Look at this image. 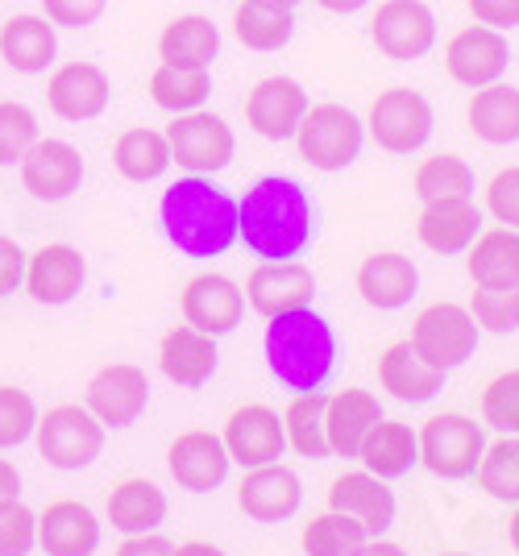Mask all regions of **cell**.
I'll list each match as a JSON object with an SVG mask.
<instances>
[{"label": "cell", "instance_id": "cell-1", "mask_svg": "<svg viewBox=\"0 0 519 556\" xmlns=\"http://www.w3.org/2000/svg\"><path fill=\"white\" fill-rule=\"evenodd\" d=\"M237 241L262 262H291L312 241V200L300 179L266 175L237 204Z\"/></svg>", "mask_w": 519, "mask_h": 556}, {"label": "cell", "instance_id": "cell-2", "mask_svg": "<svg viewBox=\"0 0 519 556\" xmlns=\"http://www.w3.org/2000/svg\"><path fill=\"white\" fill-rule=\"evenodd\" d=\"M159 225L183 257L208 262L237 245V200L208 175H188L163 191Z\"/></svg>", "mask_w": 519, "mask_h": 556}, {"label": "cell", "instance_id": "cell-3", "mask_svg": "<svg viewBox=\"0 0 519 556\" xmlns=\"http://www.w3.org/2000/svg\"><path fill=\"white\" fill-rule=\"evenodd\" d=\"M262 349H266V370L279 378V387L295 394L320 391L337 366V332L312 307L275 316L266 325Z\"/></svg>", "mask_w": 519, "mask_h": 556}, {"label": "cell", "instance_id": "cell-4", "mask_svg": "<svg viewBox=\"0 0 519 556\" xmlns=\"http://www.w3.org/2000/svg\"><path fill=\"white\" fill-rule=\"evenodd\" d=\"M104 424L84 407V403H59L47 416H38L34 441L42 462L54 469H84L104 453Z\"/></svg>", "mask_w": 519, "mask_h": 556}, {"label": "cell", "instance_id": "cell-5", "mask_svg": "<svg viewBox=\"0 0 519 556\" xmlns=\"http://www.w3.org/2000/svg\"><path fill=\"white\" fill-rule=\"evenodd\" d=\"M366 125L345 104H307L304 121L295 129L300 159L316 170H345L362 154Z\"/></svg>", "mask_w": 519, "mask_h": 556}, {"label": "cell", "instance_id": "cell-6", "mask_svg": "<svg viewBox=\"0 0 519 556\" xmlns=\"http://www.w3.org/2000/svg\"><path fill=\"white\" fill-rule=\"evenodd\" d=\"M366 134L387 154H416L432 138V104L416 88H387L370 100Z\"/></svg>", "mask_w": 519, "mask_h": 556}, {"label": "cell", "instance_id": "cell-7", "mask_svg": "<svg viewBox=\"0 0 519 556\" xmlns=\"http://www.w3.org/2000/svg\"><path fill=\"white\" fill-rule=\"evenodd\" d=\"M166 146H170V163H179L188 175H216L233 163V129L225 116L195 109L179 113L166 125Z\"/></svg>", "mask_w": 519, "mask_h": 556}, {"label": "cell", "instance_id": "cell-8", "mask_svg": "<svg viewBox=\"0 0 519 556\" xmlns=\"http://www.w3.org/2000/svg\"><path fill=\"white\" fill-rule=\"evenodd\" d=\"M416 444H420V465L436 478H470L478 469V457H482V428L478 419L457 416V412H445V416L425 419V428L416 432Z\"/></svg>", "mask_w": 519, "mask_h": 556}, {"label": "cell", "instance_id": "cell-9", "mask_svg": "<svg viewBox=\"0 0 519 556\" xmlns=\"http://www.w3.org/2000/svg\"><path fill=\"white\" fill-rule=\"evenodd\" d=\"M407 341L428 366L448 374L457 370L461 362H470V353L478 349V325H473L470 312L457 307V303H432L416 316Z\"/></svg>", "mask_w": 519, "mask_h": 556}, {"label": "cell", "instance_id": "cell-10", "mask_svg": "<svg viewBox=\"0 0 519 556\" xmlns=\"http://www.w3.org/2000/svg\"><path fill=\"white\" fill-rule=\"evenodd\" d=\"M370 42L395 63H416L436 47V13L425 0H378Z\"/></svg>", "mask_w": 519, "mask_h": 556}, {"label": "cell", "instance_id": "cell-11", "mask_svg": "<svg viewBox=\"0 0 519 556\" xmlns=\"http://www.w3.org/2000/svg\"><path fill=\"white\" fill-rule=\"evenodd\" d=\"M511 67V47L491 25H466L445 42V71L457 88H486L498 84Z\"/></svg>", "mask_w": 519, "mask_h": 556}, {"label": "cell", "instance_id": "cell-12", "mask_svg": "<svg viewBox=\"0 0 519 556\" xmlns=\"http://www.w3.org/2000/svg\"><path fill=\"white\" fill-rule=\"evenodd\" d=\"M145 403H150V378H145V370L129 366V362L100 366L88 378V391H84V407L104 428H129V424H138Z\"/></svg>", "mask_w": 519, "mask_h": 556}, {"label": "cell", "instance_id": "cell-13", "mask_svg": "<svg viewBox=\"0 0 519 556\" xmlns=\"http://www.w3.org/2000/svg\"><path fill=\"white\" fill-rule=\"evenodd\" d=\"M241 291H245V303L258 312L262 320H275V316H287V312L312 307L316 275L295 257L291 262H258Z\"/></svg>", "mask_w": 519, "mask_h": 556}, {"label": "cell", "instance_id": "cell-14", "mask_svg": "<svg viewBox=\"0 0 519 556\" xmlns=\"http://www.w3.org/2000/svg\"><path fill=\"white\" fill-rule=\"evenodd\" d=\"M17 166H22V187L42 204H63L84 184V159L63 138H38Z\"/></svg>", "mask_w": 519, "mask_h": 556}, {"label": "cell", "instance_id": "cell-15", "mask_svg": "<svg viewBox=\"0 0 519 556\" xmlns=\"http://www.w3.org/2000/svg\"><path fill=\"white\" fill-rule=\"evenodd\" d=\"M113 100V79L109 71L88 63V59H72L47 79V109L59 121H96Z\"/></svg>", "mask_w": 519, "mask_h": 556}, {"label": "cell", "instance_id": "cell-16", "mask_svg": "<svg viewBox=\"0 0 519 556\" xmlns=\"http://www.w3.org/2000/svg\"><path fill=\"white\" fill-rule=\"evenodd\" d=\"M220 441H225L229 462H237L241 469H258V465H270L283 457L287 432L279 412H270L266 403H245V407H237L233 416L225 419Z\"/></svg>", "mask_w": 519, "mask_h": 556}, {"label": "cell", "instance_id": "cell-17", "mask_svg": "<svg viewBox=\"0 0 519 556\" xmlns=\"http://www.w3.org/2000/svg\"><path fill=\"white\" fill-rule=\"evenodd\" d=\"M307 113V92L291 75H266L245 92V125L266 141L295 138Z\"/></svg>", "mask_w": 519, "mask_h": 556}, {"label": "cell", "instance_id": "cell-18", "mask_svg": "<svg viewBox=\"0 0 519 556\" xmlns=\"http://www.w3.org/2000/svg\"><path fill=\"white\" fill-rule=\"evenodd\" d=\"M229 453H225V441L216 432H204V428H191V432H179L170 448H166V469L170 478L179 482L191 494H208L216 490L225 478H229Z\"/></svg>", "mask_w": 519, "mask_h": 556}, {"label": "cell", "instance_id": "cell-19", "mask_svg": "<svg viewBox=\"0 0 519 556\" xmlns=\"http://www.w3.org/2000/svg\"><path fill=\"white\" fill-rule=\"evenodd\" d=\"M183 325L200 328V332H208V337H225V332H233L241 325V316H245V291L237 287L233 278L225 275H195L183 287Z\"/></svg>", "mask_w": 519, "mask_h": 556}, {"label": "cell", "instance_id": "cell-20", "mask_svg": "<svg viewBox=\"0 0 519 556\" xmlns=\"http://www.w3.org/2000/svg\"><path fill=\"white\" fill-rule=\"evenodd\" d=\"M84 275H88V266H84V254L75 250V245H63V241H54V245H42V250H34V254H25V291H29V300L34 303H47V307H63V303H72L79 295V287H84Z\"/></svg>", "mask_w": 519, "mask_h": 556}, {"label": "cell", "instance_id": "cell-21", "mask_svg": "<svg viewBox=\"0 0 519 556\" xmlns=\"http://www.w3.org/2000/svg\"><path fill=\"white\" fill-rule=\"evenodd\" d=\"M300 503H304L300 478L279 462L245 469V478L237 486V507L245 510L254 523H283L300 510Z\"/></svg>", "mask_w": 519, "mask_h": 556}, {"label": "cell", "instance_id": "cell-22", "mask_svg": "<svg viewBox=\"0 0 519 556\" xmlns=\"http://www.w3.org/2000/svg\"><path fill=\"white\" fill-rule=\"evenodd\" d=\"M416 291H420V270L412 266V257L395 250L370 254L357 266V295L378 312H400L416 300Z\"/></svg>", "mask_w": 519, "mask_h": 556}, {"label": "cell", "instance_id": "cell-23", "mask_svg": "<svg viewBox=\"0 0 519 556\" xmlns=\"http://www.w3.org/2000/svg\"><path fill=\"white\" fill-rule=\"evenodd\" d=\"M329 507L357 519L366 535H382L395 523V494L387 490L382 478H375L370 469H357V473H341L329 490Z\"/></svg>", "mask_w": 519, "mask_h": 556}, {"label": "cell", "instance_id": "cell-24", "mask_svg": "<svg viewBox=\"0 0 519 556\" xmlns=\"http://www.w3.org/2000/svg\"><path fill=\"white\" fill-rule=\"evenodd\" d=\"M216 337L208 332H200V328L191 325H175L166 332L163 341H159V370L175 382V387H204L208 378L216 374Z\"/></svg>", "mask_w": 519, "mask_h": 556}, {"label": "cell", "instance_id": "cell-25", "mask_svg": "<svg viewBox=\"0 0 519 556\" xmlns=\"http://www.w3.org/2000/svg\"><path fill=\"white\" fill-rule=\"evenodd\" d=\"M38 544L47 556H92L100 544V523L88 503L59 498L38 515Z\"/></svg>", "mask_w": 519, "mask_h": 556}, {"label": "cell", "instance_id": "cell-26", "mask_svg": "<svg viewBox=\"0 0 519 556\" xmlns=\"http://www.w3.org/2000/svg\"><path fill=\"white\" fill-rule=\"evenodd\" d=\"M382 412H378V399L362 387H345L325 399V437H329V453L337 457H357L362 441L370 437Z\"/></svg>", "mask_w": 519, "mask_h": 556}, {"label": "cell", "instance_id": "cell-27", "mask_svg": "<svg viewBox=\"0 0 519 556\" xmlns=\"http://www.w3.org/2000/svg\"><path fill=\"white\" fill-rule=\"evenodd\" d=\"M378 382L382 391H391L400 403H428L445 387V374L428 366L425 357L412 349V341H395L382 349L378 357Z\"/></svg>", "mask_w": 519, "mask_h": 556}, {"label": "cell", "instance_id": "cell-28", "mask_svg": "<svg viewBox=\"0 0 519 556\" xmlns=\"http://www.w3.org/2000/svg\"><path fill=\"white\" fill-rule=\"evenodd\" d=\"M478 225H482V216H478L473 200H436V204L420 208L416 237L432 254H466L470 241L478 237Z\"/></svg>", "mask_w": 519, "mask_h": 556}, {"label": "cell", "instance_id": "cell-29", "mask_svg": "<svg viewBox=\"0 0 519 556\" xmlns=\"http://www.w3.org/2000/svg\"><path fill=\"white\" fill-rule=\"evenodd\" d=\"M54 25L42 13H17L0 25V59L17 75H42L54 63Z\"/></svg>", "mask_w": 519, "mask_h": 556}, {"label": "cell", "instance_id": "cell-30", "mask_svg": "<svg viewBox=\"0 0 519 556\" xmlns=\"http://www.w3.org/2000/svg\"><path fill=\"white\" fill-rule=\"evenodd\" d=\"M466 121L470 134L486 146H516L519 141V88L511 84H486L473 88L470 104H466Z\"/></svg>", "mask_w": 519, "mask_h": 556}, {"label": "cell", "instance_id": "cell-31", "mask_svg": "<svg viewBox=\"0 0 519 556\" xmlns=\"http://www.w3.org/2000/svg\"><path fill=\"white\" fill-rule=\"evenodd\" d=\"M220 54V29L204 13H183L163 25L159 34V59L170 67H200L208 71Z\"/></svg>", "mask_w": 519, "mask_h": 556}, {"label": "cell", "instance_id": "cell-32", "mask_svg": "<svg viewBox=\"0 0 519 556\" xmlns=\"http://www.w3.org/2000/svg\"><path fill=\"white\" fill-rule=\"evenodd\" d=\"M357 457H362V465L375 478L395 482V478H403L412 465L420 462V444H416V432L403 419H378L375 428H370V437L357 448Z\"/></svg>", "mask_w": 519, "mask_h": 556}, {"label": "cell", "instance_id": "cell-33", "mask_svg": "<svg viewBox=\"0 0 519 556\" xmlns=\"http://www.w3.org/2000/svg\"><path fill=\"white\" fill-rule=\"evenodd\" d=\"M473 287H519V229L478 232L466 250Z\"/></svg>", "mask_w": 519, "mask_h": 556}, {"label": "cell", "instance_id": "cell-34", "mask_svg": "<svg viewBox=\"0 0 519 556\" xmlns=\"http://www.w3.org/2000/svg\"><path fill=\"white\" fill-rule=\"evenodd\" d=\"M113 166H117L121 179H129V184H154V179H163L166 166H170L166 134L145 129V125H134V129L117 134V141H113Z\"/></svg>", "mask_w": 519, "mask_h": 556}, {"label": "cell", "instance_id": "cell-35", "mask_svg": "<svg viewBox=\"0 0 519 556\" xmlns=\"http://www.w3.org/2000/svg\"><path fill=\"white\" fill-rule=\"evenodd\" d=\"M163 515H166L163 490L154 486V482H145V478H129V482L113 486V494H109V523L125 535L154 532L163 523Z\"/></svg>", "mask_w": 519, "mask_h": 556}, {"label": "cell", "instance_id": "cell-36", "mask_svg": "<svg viewBox=\"0 0 519 556\" xmlns=\"http://www.w3.org/2000/svg\"><path fill=\"white\" fill-rule=\"evenodd\" d=\"M233 34L245 50H258V54H275L291 42L295 34V13L287 9H270L258 0H241L233 13Z\"/></svg>", "mask_w": 519, "mask_h": 556}, {"label": "cell", "instance_id": "cell-37", "mask_svg": "<svg viewBox=\"0 0 519 556\" xmlns=\"http://www.w3.org/2000/svg\"><path fill=\"white\" fill-rule=\"evenodd\" d=\"M208 96H213V79H208V71H200V67H170V63H159L154 75H150V100H154L159 109H166L170 116L204 109Z\"/></svg>", "mask_w": 519, "mask_h": 556}, {"label": "cell", "instance_id": "cell-38", "mask_svg": "<svg viewBox=\"0 0 519 556\" xmlns=\"http://www.w3.org/2000/svg\"><path fill=\"white\" fill-rule=\"evenodd\" d=\"M412 191L420 204H436V200H470L473 195V170L466 159L457 154H428L425 163L412 175Z\"/></svg>", "mask_w": 519, "mask_h": 556}, {"label": "cell", "instance_id": "cell-39", "mask_svg": "<svg viewBox=\"0 0 519 556\" xmlns=\"http://www.w3.org/2000/svg\"><path fill=\"white\" fill-rule=\"evenodd\" d=\"M325 399H329V394L304 391V394H295L283 412L287 444H291L300 457H312V462H325V457H329V437H325Z\"/></svg>", "mask_w": 519, "mask_h": 556}, {"label": "cell", "instance_id": "cell-40", "mask_svg": "<svg viewBox=\"0 0 519 556\" xmlns=\"http://www.w3.org/2000/svg\"><path fill=\"white\" fill-rule=\"evenodd\" d=\"M362 540H370L366 528L350 519V515H341V510H325V515H312L304 523V553L307 556H350L362 544Z\"/></svg>", "mask_w": 519, "mask_h": 556}, {"label": "cell", "instance_id": "cell-41", "mask_svg": "<svg viewBox=\"0 0 519 556\" xmlns=\"http://www.w3.org/2000/svg\"><path fill=\"white\" fill-rule=\"evenodd\" d=\"M478 486L498 503H519V437H503L478 457Z\"/></svg>", "mask_w": 519, "mask_h": 556}, {"label": "cell", "instance_id": "cell-42", "mask_svg": "<svg viewBox=\"0 0 519 556\" xmlns=\"http://www.w3.org/2000/svg\"><path fill=\"white\" fill-rule=\"evenodd\" d=\"M466 312L482 332H495V337L519 332V287H478Z\"/></svg>", "mask_w": 519, "mask_h": 556}, {"label": "cell", "instance_id": "cell-43", "mask_svg": "<svg viewBox=\"0 0 519 556\" xmlns=\"http://www.w3.org/2000/svg\"><path fill=\"white\" fill-rule=\"evenodd\" d=\"M34 141H38V116L22 100H0V166L22 163Z\"/></svg>", "mask_w": 519, "mask_h": 556}, {"label": "cell", "instance_id": "cell-44", "mask_svg": "<svg viewBox=\"0 0 519 556\" xmlns=\"http://www.w3.org/2000/svg\"><path fill=\"white\" fill-rule=\"evenodd\" d=\"M482 419L503 432V437H519V370L498 374L495 382H486L482 391Z\"/></svg>", "mask_w": 519, "mask_h": 556}, {"label": "cell", "instance_id": "cell-45", "mask_svg": "<svg viewBox=\"0 0 519 556\" xmlns=\"http://www.w3.org/2000/svg\"><path fill=\"white\" fill-rule=\"evenodd\" d=\"M38 407L22 387H0V448H17L34 437Z\"/></svg>", "mask_w": 519, "mask_h": 556}, {"label": "cell", "instance_id": "cell-46", "mask_svg": "<svg viewBox=\"0 0 519 556\" xmlns=\"http://www.w3.org/2000/svg\"><path fill=\"white\" fill-rule=\"evenodd\" d=\"M38 544V515L22 498L0 503V556H25Z\"/></svg>", "mask_w": 519, "mask_h": 556}, {"label": "cell", "instance_id": "cell-47", "mask_svg": "<svg viewBox=\"0 0 519 556\" xmlns=\"http://www.w3.org/2000/svg\"><path fill=\"white\" fill-rule=\"evenodd\" d=\"M486 212L503 229H519V166H503L486 184Z\"/></svg>", "mask_w": 519, "mask_h": 556}, {"label": "cell", "instance_id": "cell-48", "mask_svg": "<svg viewBox=\"0 0 519 556\" xmlns=\"http://www.w3.org/2000/svg\"><path fill=\"white\" fill-rule=\"evenodd\" d=\"M109 0H42V17L54 29H88L104 17Z\"/></svg>", "mask_w": 519, "mask_h": 556}, {"label": "cell", "instance_id": "cell-49", "mask_svg": "<svg viewBox=\"0 0 519 556\" xmlns=\"http://www.w3.org/2000/svg\"><path fill=\"white\" fill-rule=\"evenodd\" d=\"M466 4L478 25H491L498 34L519 29V0H466Z\"/></svg>", "mask_w": 519, "mask_h": 556}, {"label": "cell", "instance_id": "cell-50", "mask_svg": "<svg viewBox=\"0 0 519 556\" xmlns=\"http://www.w3.org/2000/svg\"><path fill=\"white\" fill-rule=\"evenodd\" d=\"M25 275V254L13 237H0V295L17 291Z\"/></svg>", "mask_w": 519, "mask_h": 556}, {"label": "cell", "instance_id": "cell-51", "mask_svg": "<svg viewBox=\"0 0 519 556\" xmlns=\"http://www.w3.org/2000/svg\"><path fill=\"white\" fill-rule=\"evenodd\" d=\"M113 556H175V544L154 532H142V535H129Z\"/></svg>", "mask_w": 519, "mask_h": 556}, {"label": "cell", "instance_id": "cell-52", "mask_svg": "<svg viewBox=\"0 0 519 556\" xmlns=\"http://www.w3.org/2000/svg\"><path fill=\"white\" fill-rule=\"evenodd\" d=\"M17 494H22V473H17V465L0 457V503H9Z\"/></svg>", "mask_w": 519, "mask_h": 556}, {"label": "cell", "instance_id": "cell-53", "mask_svg": "<svg viewBox=\"0 0 519 556\" xmlns=\"http://www.w3.org/2000/svg\"><path fill=\"white\" fill-rule=\"evenodd\" d=\"M350 556H407L400 544H391V540H362Z\"/></svg>", "mask_w": 519, "mask_h": 556}, {"label": "cell", "instance_id": "cell-54", "mask_svg": "<svg viewBox=\"0 0 519 556\" xmlns=\"http://www.w3.org/2000/svg\"><path fill=\"white\" fill-rule=\"evenodd\" d=\"M325 13H341V17H350V13H362L370 0H316Z\"/></svg>", "mask_w": 519, "mask_h": 556}, {"label": "cell", "instance_id": "cell-55", "mask_svg": "<svg viewBox=\"0 0 519 556\" xmlns=\"http://www.w3.org/2000/svg\"><path fill=\"white\" fill-rule=\"evenodd\" d=\"M175 556H225L216 544H204V540H188V544H179Z\"/></svg>", "mask_w": 519, "mask_h": 556}, {"label": "cell", "instance_id": "cell-56", "mask_svg": "<svg viewBox=\"0 0 519 556\" xmlns=\"http://www.w3.org/2000/svg\"><path fill=\"white\" fill-rule=\"evenodd\" d=\"M507 540H511V548L519 553V503H516V510H511V519H507Z\"/></svg>", "mask_w": 519, "mask_h": 556}, {"label": "cell", "instance_id": "cell-57", "mask_svg": "<svg viewBox=\"0 0 519 556\" xmlns=\"http://www.w3.org/2000/svg\"><path fill=\"white\" fill-rule=\"evenodd\" d=\"M258 4H270V9H287V13H295V4H300V0H258Z\"/></svg>", "mask_w": 519, "mask_h": 556}, {"label": "cell", "instance_id": "cell-58", "mask_svg": "<svg viewBox=\"0 0 519 556\" xmlns=\"http://www.w3.org/2000/svg\"><path fill=\"white\" fill-rule=\"evenodd\" d=\"M441 556H466V553H441Z\"/></svg>", "mask_w": 519, "mask_h": 556}]
</instances>
